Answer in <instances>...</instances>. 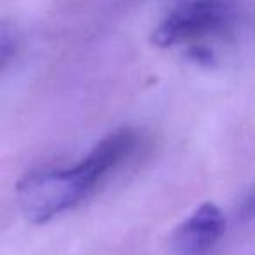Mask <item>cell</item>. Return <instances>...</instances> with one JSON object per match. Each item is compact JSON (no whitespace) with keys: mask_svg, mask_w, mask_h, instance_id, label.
<instances>
[{"mask_svg":"<svg viewBox=\"0 0 255 255\" xmlns=\"http://www.w3.org/2000/svg\"><path fill=\"white\" fill-rule=\"evenodd\" d=\"M19 30L11 21H0V70L16 56L19 49Z\"/></svg>","mask_w":255,"mask_h":255,"instance_id":"cell-4","label":"cell"},{"mask_svg":"<svg viewBox=\"0 0 255 255\" xmlns=\"http://www.w3.org/2000/svg\"><path fill=\"white\" fill-rule=\"evenodd\" d=\"M136 143L138 135L133 129H117L75 166L35 171L23 177L16 185L23 215L32 224H46L72 210L135 150Z\"/></svg>","mask_w":255,"mask_h":255,"instance_id":"cell-1","label":"cell"},{"mask_svg":"<svg viewBox=\"0 0 255 255\" xmlns=\"http://www.w3.org/2000/svg\"><path fill=\"white\" fill-rule=\"evenodd\" d=\"M226 215L215 203H203L171 236L173 255H210L226 234Z\"/></svg>","mask_w":255,"mask_h":255,"instance_id":"cell-3","label":"cell"},{"mask_svg":"<svg viewBox=\"0 0 255 255\" xmlns=\"http://www.w3.org/2000/svg\"><path fill=\"white\" fill-rule=\"evenodd\" d=\"M238 0H182L152 32V44L161 49L227 35L240 21Z\"/></svg>","mask_w":255,"mask_h":255,"instance_id":"cell-2","label":"cell"}]
</instances>
